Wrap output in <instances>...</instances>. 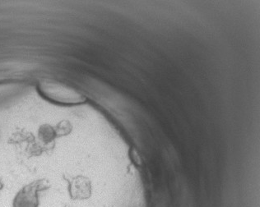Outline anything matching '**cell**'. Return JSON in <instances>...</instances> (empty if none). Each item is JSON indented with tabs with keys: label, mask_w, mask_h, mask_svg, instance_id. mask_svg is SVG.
Listing matches in <instances>:
<instances>
[{
	"label": "cell",
	"mask_w": 260,
	"mask_h": 207,
	"mask_svg": "<svg viewBox=\"0 0 260 207\" xmlns=\"http://www.w3.org/2000/svg\"><path fill=\"white\" fill-rule=\"evenodd\" d=\"M0 121V207H148L135 182L61 171L52 178L42 158L61 129Z\"/></svg>",
	"instance_id": "cell-1"
},
{
	"label": "cell",
	"mask_w": 260,
	"mask_h": 207,
	"mask_svg": "<svg viewBox=\"0 0 260 207\" xmlns=\"http://www.w3.org/2000/svg\"><path fill=\"white\" fill-rule=\"evenodd\" d=\"M40 94L50 101L62 105H77L86 101V97L69 86L54 82L44 81L38 85Z\"/></svg>",
	"instance_id": "cell-2"
}]
</instances>
